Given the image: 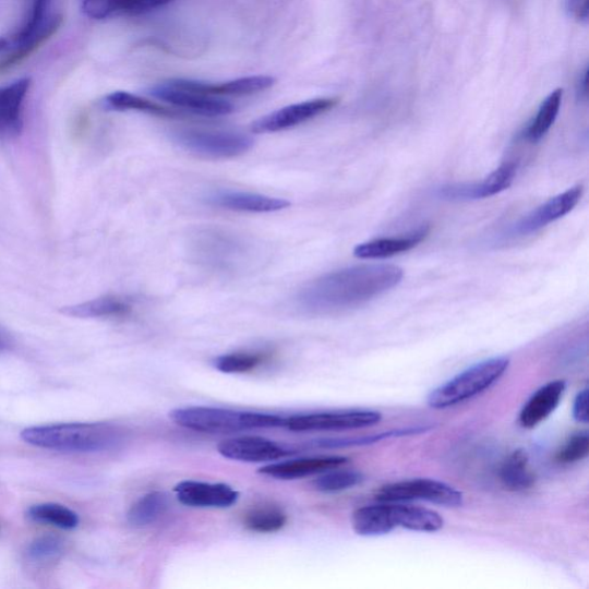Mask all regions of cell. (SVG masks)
<instances>
[{"instance_id":"6da1fadb","label":"cell","mask_w":589,"mask_h":589,"mask_svg":"<svg viewBox=\"0 0 589 589\" xmlns=\"http://www.w3.org/2000/svg\"><path fill=\"white\" fill-rule=\"evenodd\" d=\"M404 277V269L395 265L352 266L311 283L300 292L298 302L311 314L342 312L382 297Z\"/></svg>"},{"instance_id":"7a4b0ae2","label":"cell","mask_w":589,"mask_h":589,"mask_svg":"<svg viewBox=\"0 0 589 589\" xmlns=\"http://www.w3.org/2000/svg\"><path fill=\"white\" fill-rule=\"evenodd\" d=\"M123 432L111 424L71 423L33 426L21 432L26 444L67 454H97L118 448Z\"/></svg>"},{"instance_id":"3957f363","label":"cell","mask_w":589,"mask_h":589,"mask_svg":"<svg viewBox=\"0 0 589 589\" xmlns=\"http://www.w3.org/2000/svg\"><path fill=\"white\" fill-rule=\"evenodd\" d=\"M170 418L180 428L207 434H230L285 425V417L277 414L212 407L179 408L170 412Z\"/></svg>"},{"instance_id":"277c9868","label":"cell","mask_w":589,"mask_h":589,"mask_svg":"<svg viewBox=\"0 0 589 589\" xmlns=\"http://www.w3.org/2000/svg\"><path fill=\"white\" fill-rule=\"evenodd\" d=\"M507 357H494L462 371L435 388L428 404L435 410L448 409L469 401L495 385L509 369Z\"/></svg>"},{"instance_id":"5b68a950","label":"cell","mask_w":589,"mask_h":589,"mask_svg":"<svg viewBox=\"0 0 589 589\" xmlns=\"http://www.w3.org/2000/svg\"><path fill=\"white\" fill-rule=\"evenodd\" d=\"M375 500L388 503L424 501L442 507L457 508L461 506L465 497L446 482L419 478L388 483L375 492Z\"/></svg>"},{"instance_id":"8992f818","label":"cell","mask_w":589,"mask_h":589,"mask_svg":"<svg viewBox=\"0 0 589 589\" xmlns=\"http://www.w3.org/2000/svg\"><path fill=\"white\" fill-rule=\"evenodd\" d=\"M382 413L373 410H340L285 418L284 428L292 432H338L374 426Z\"/></svg>"},{"instance_id":"52a82bcc","label":"cell","mask_w":589,"mask_h":589,"mask_svg":"<svg viewBox=\"0 0 589 589\" xmlns=\"http://www.w3.org/2000/svg\"><path fill=\"white\" fill-rule=\"evenodd\" d=\"M183 149L209 158H233L249 152L254 140L240 133L187 131L176 136Z\"/></svg>"},{"instance_id":"ba28073f","label":"cell","mask_w":589,"mask_h":589,"mask_svg":"<svg viewBox=\"0 0 589 589\" xmlns=\"http://www.w3.org/2000/svg\"><path fill=\"white\" fill-rule=\"evenodd\" d=\"M516 175L517 164L506 161L481 182L444 185L438 189L437 195L441 199L454 202L485 200L507 191L513 184Z\"/></svg>"},{"instance_id":"9c48e42d","label":"cell","mask_w":589,"mask_h":589,"mask_svg":"<svg viewBox=\"0 0 589 589\" xmlns=\"http://www.w3.org/2000/svg\"><path fill=\"white\" fill-rule=\"evenodd\" d=\"M584 195V185L577 184L538 206L510 229L512 237H526L570 214Z\"/></svg>"},{"instance_id":"30bf717a","label":"cell","mask_w":589,"mask_h":589,"mask_svg":"<svg viewBox=\"0 0 589 589\" xmlns=\"http://www.w3.org/2000/svg\"><path fill=\"white\" fill-rule=\"evenodd\" d=\"M338 98H317L290 105L252 123L256 134L276 133L294 128L315 117L328 112L338 105Z\"/></svg>"},{"instance_id":"8fae6325","label":"cell","mask_w":589,"mask_h":589,"mask_svg":"<svg viewBox=\"0 0 589 589\" xmlns=\"http://www.w3.org/2000/svg\"><path fill=\"white\" fill-rule=\"evenodd\" d=\"M177 498L183 506L192 508L225 509L239 501L240 494L227 483H212L185 480L175 489Z\"/></svg>"},{"instance_id":"7c38bea8","label":"cell","mask_w":589,"mask_h":589,"mask_svg":"<svg viewBox=\"0 0 589 589\" xmlns=\"http://www.w3.org/2000/svg\"><path fill=\"white\" fill-rule=\"evenodd\" d=\"M151 94L175 107L205 117L227 116L235 111L233 104L213 96L184 91L168 81L152 88Z\"/></svg>"},{"instance_id":"4fadbf2b","label":"cell","mask_w":589,"mask_h":589,"mask_svg":"<svg viewBox=\"0 0 589 589\" xmlns=\"http://www.w3.org/2000/svg\"><path fill=\"white\" fill-rule=\"evenodd\" d=\"M218 453L225 458L244 462L273 461L293 454L275 441L255 435L224 440L218 445Z\"/></svg>"},{"instance_id":"5bb4252c","label":"cell","mask_w":589,"mask_h":589,"mask_svg":"<svg viewBox=\"0 0 589 589\" xmlns=\"http://www.w3.org/2000/svg\"><path fill=\"white\" fill-rule=\"evenodd\" d=\"M173 86L206 96H247L257 94L275 86L276 79L271 76H248L223 83H208L196 80L177 79L170 81Z\"/></svg>"},{"instance_id":"9a60e30c","label":"cell","mask_w":589,"mask_h":589,"mask_svg":"<svg viewBox=\"0 0 589 589\" xmlns=\"http://www.w3.org/2000/svg\"><path fill=\"white\" fill-rule=\"evenodd\" d=\"M347 462L348 458L344 456L308 457L272 462V465L262 468L260 473L280 480H293L342 468Z\"/></svg>"},{"instance_id":"2e32d148","label":"cell","mask_w":589,"mask_h":589,"mask_svg":"<svg viewBox=\"0 0 589 589\" xmlns=\"http://www.w3.org/2000/svg\"><path fill=\"white\" fill-rule=\"evenodd\" d=\"M32 80L20 79L0 88V135L17 136L24 128L23 110Z\"/></svg>"},{"instance_id":"e0dca14e","label":"cell","mask_w":589,"mask_h":589,"mask_svg":"<svg viewBox=\"0 0 589 589\" xmlns=\"http://www.w3.org/2000/svg\"><path fill=\"white\" fill-rule=\"evenodd\" d=\"M431 233L429 225L420 226L411 233L402 237L375 239L359 244L353 250V255L361 260H384L402 254L422 243Z\"/></svg>"},{"instance_id":"ac0fdd59","label":"cell","mask_w":589,"mask_h":589,"mask_svg":"<svg viewBox=\"0 0 589 589\" xmlns=\"http://www.w3.org/2000/svg\"><path fill=\"white\" fill-rule=\"evenodd\" d=\"M565 390L564 381H555L538 389L520 411V426L533 430L543 423L557 409Z\"/></svg>"},{"instance_id":"d6986e66","label":"cell","mask_w":589,"mask_h":589,"mask_svg":"<svg viewBox=\"0 0 589 589\" xmlns=\"http://www.w3.org/2000/svg\"><path fill=\"white\" fill-rule=\"evenodd\" d=\"M82 11L94 20L119 15H140L173 2V0H81Z\"/></svg>"},{"instance_id":"ffe728a7","label":"cell","mask_w":589,"mask_h":589,"mask_svg":"<svg viewBox=\"0 0 589 589\" xmlns=\"http://www.w3.org/2000/svg\"><path fill=\"white\" fill-rule=\"evenodd\" d=\"M394 528L413 532L434 533L444 528L445 520L431 509L407 503H389Z\"/></svg>"},{"instance_id":"44dd1931","label":"cell","mask_w":589,"mask_h":589,"mask_svg":"<svg viewBox=\"0 0 589 589\" xmlns=\"http://www.w3.org/2000/svg\"><path fill=\"white\" fill-rule=\"evenodd\" d=\"M214 205L241 213H276L290 205L288 201L250 193H219L209 199Z\"/></svg>"},{"instance_id":"7402d4cb","label":"cell","mask_w":589,"mask_h":589,"mask_svg":"<svg viewBox=\"0 0 589 589\" xmlns=\"http://www.w3.org/2000/svg\"><path fill=\"white\" fill-rule=\"evenodd\" d=\"M498 476L503 488L512 492L529 491L537 482L529 455L522 449L515 450L503 461Z\"/></svg>"},{"instance_id":"603a6c76","label":"cell","mask_w":589,"mask_h":589,"mask_svg":"<svg viewBox=\"0 0 589 589\" xmlns=\"http://www.w3.org/2000/svg\"><path fill=\"white\" fill-rule=\"evenodd\" d=\"M353 531L361 537H381L394 531L387 502L357 509L351 517Z\"/></svg>"},{"instance_id":"cb8c5ba5","label":"cell","mask_w":589,"mask_h":589,"mask_svg":"<svg viewBox=\"0 0 589 589\" xmlns=\"http://www.w3.org/2000/svg\"><path fill=\"white\" fill-rule=\"evenodd\" d=\"M131 311V302L119 297H104L62 310L70 317L84 320L123 317Z\"/></svg>"},{"instance_id":"d4e9b609","label":"cell","mask_w":589,"mask_h":589,"mask_svg":"<svg viewBox=\"0 0 589 589\" xmlns=\"http://www.w3.org/2000/svg\"><path fill=\"white\" fill-rule=\"evenodd\" d=\"M103 107L111 111H140L164 118H179L182 113L163 107L155 101L125 92L113 93L103 100Z\"/></svg>"},{"instance_id":"484cf974","label":"cell","mask_w":589,"mask_h":589,"mask_svg":"<svg viewBox=\"0 0 589 589\" xmlns=\"http://www.w3.org/2000/svg\"><path fill=\"white\" fill-rule=\"evenodd\" d=\"M563 89L554 91L540 105L536 117L521 133V139L537 143L551 131L560 113Z\"/></svg>"},{"instance_id":"4316f807","label":"cell","mask_w":589,"mask_h":589,"mask_svg":"<svg viewBox=\"0 0 589 589\" xmlns=\"http://www.w3.org/2000/svg\"><path fill=\"white\" fill-rule=\"evenodd\" d=\"M27 517L32 521L67 531L76 529L80 524V517L75 512L58 503L34 504L27 510Z\"/></svg>"},{"instance_id":"83f0119b","label":"cell","mask_w":589,"mask_h":589,"mask_svg":"<svg viewBox=\"0 0 589 589\" xmlns=\"http://www.w3.org/2000/svg\"><path fill=\"white\" fill-rule=\"evenodd\" d=\"M62 16L53 14L48 23L41 27L38 32L29 36L17 45H13L12 52L0 61V71L9 70L16 65L17 62L23 61L31 53H33L39 46L44 45L61 26Z\"/></svg>"},{"instance_id":"f1b7e54d","label":"cell","mask_w":589,"mask_h":589,"mask_svg":"<svg viewBox=\"0 0 589 589\" xmlns=\"http://www.w3.org/2000/svg\"><path fill=\"white\" fill-rule=\"evenodd\" d=\"M168 508L167 495L163 492L147 493L131 507L128 519L134 528L155 524Z\"/></svg>"},{"instance_id":"f546056e","label":"cell","mask_w":589,"mask_h":589,"mask_svg":"<svg viewBox=\"0 0 589 589\" xmlns=\"http://www.w3.org/2000/svg\"><path fill=\"white\" fill-rule=\"evenodd\" d=\"M287 515L275 506H260L249 510L243 518L245 528L256 533H276L285 528Z\"/></svg>"},{"instance_id":"4dcf8cb0","label":"cell","mask_w":589,"mask_h":589,"mask_svg":"<svg viewBox=\"0 0 589 589\" xmlns=\"http://www.w3.org/2000/svg\"><path fill=\"white\" fill-rule=\"evenodd\" d=\"M364 476L359 471L335 468L323 472L312 482L314 490L326 494L340 493L359 486Z\"/></svg>"},{"instance_id":"1f68e13d","label":"cell","mask_w":589,"mask_h":589,"mask_svg":"<svg viewBox=\"0 0 589 589\" xmlns=\"http://www.w3.org/2000/svg\"><path fill=\"white\" fill-rule=\"evenodd\" d=\"M64 553V541L55 536H44L27 545L26 557L33 564L46 565L58 561Z\"/></svg>"},{"instance_id":"d6a6232c","label":"cell","mask_w":589,"mask_h":589,"mask_svg":"<svg viewBox=\"0 0 589 589\" xmlns=\"http://www.w3.org/2000/svg\"><path fill=\"white\" fill-rule=\"evenodd\" d=\"M265 360L261 352H233L219 356L215 360V368L227 374H240L255 370Z\"/></svg>"},{"instance_id":"836d02e7","label":"cell","mask_w":589,"mask_h":589,"mask_svg":"<svg viewBox=\"0 0 589 589\" xmlns=\"http://www.w3.org/2000/svg\"><path fill=\"white\" fill-rule=\"evenodd\" d=\"M589 454V435L587 432L574 434L557 452L556 460L561 465H575Z\"/></svg>"},{"instance_id":"e575fe53","label":"cell","mask_w":589,"mask_h":589,"mask_svg":"<svg viewBox=\"0 0 589 589\" xmlns=\"http://www.w3.org/2000/svg\"><path fill=\"white\" fill-rule=\"evenodd\" d=\"M567 13L580 23H587L589 16V0H565Z\"/></svg>"},{"instance_id":"d590c367","label":"cell","mask_w":589,"mask_h":589,"mask_svg":"<svg viewBox=\"0 0 589 589\" xmlns=\"http://www.w3.org/2000/svg\"><path fill=\"white\" fill-rule=\"evenodd\" d=\"M574 418L580 424H588V389L578 393L574 404Z\"/></svg>"},{"instance_id":"8d00e7d4","label":"cell","mask_w":589,"mask_h":589,"mask_svg":"<svg viewBox=\"0 0 589 589\" xmlns=\"http://www.w3.org/2000/svg\"><path fill=\"white\" fill-rule=\"evenodd\" d=\"M587 74H588V71L586 69L578 84V94L580 96V99L587 98Z\"/></svg>"},{"instance_id":"74e56055","label":"cell","mask_w":589,"mask_h":589,"mask_svg":"<svg viewBox=\"0 0 589 589\" xmlns=\"http://www.w3.org/2000/svg\"><path fill=\"white\" fill-rule=\"evenodd\" d=\"M11 347V340L7 332L0 328V352L9 350Z\"/></svg>"},{"instance_id":"f35d334b","label":"cell","mask_w":589,"mask_h":589,"mask_svg":"<svg viewBox=\"0 0 589 589\" xmlns=\"http://www.w3.org/2000/svg\"><path fill=\"white\" fill-rule=\"evenodd\" d=\"M9 47V40L5 38H0V51L5 50Z\"/></svg>"},{"instance_id":"ab89813d","label":"cell","mask_w":589,"mask_h":589,"mask_svg":"<svg viewBox=\"0 0 589 589\" xmlns=\"http://www.w3.org/2000/svg\"><path fill=\"white\" fill-rule=\"evenodd\" d=\"M32 2H34V0H32Z\"/></svg>"}]
</instances>
